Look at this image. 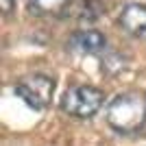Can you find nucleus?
<instances>
[{
	"mask_svg": "<svg viewBox=\"0 0 146 146\" xmlns=\"http://www.w3.org/2000/svg\"><path fill=\"white\" fill-rule=\"evenodd\" d=\"M105 96L103 92L92 85H72L61 98V109L74 118H92L100 109Z\"/></svg>",
	"mask_w": 146,
	"mask_h": 146,
	"instance_id": "2",
	"label": "nucleus"
},
{
	"mask_svg": "<svg viewBox=\"0 0 146 146\" xmlns=\"http://www.w3.org/2000/svg\"><path fill=\"white\" fill-rule=\"evenodd\" d=\"M13 5H15V0H0V7H2V15H5V18L11 13Z\"/></svg>",
	"mask_w": 146,
	"mask_h": 146,
	"instance_id": "7",
	"label": "nucleus"
},
{
	"mask_svg": "<svg viewBox=\"0 0 146 146\" xmlns=\"http://www.w3.org/2000/svg\"><path fill=\"white\" fill-rule=\"evenodd\" d=\"M72 46L85 55H96L107 46V42H105V35L98 31H81V33H74Z\"/></svg>",
	"mask_w": 146,
	"mask_h": 146,
	"instance_id": "5",
	"label": "nucleus"
},
{
	"mask_svg": "<svg viewBox=\"0 0 146 146\" xmlns=\"http://www.w3.org/2000/svg\"><path fill=\"white\" fill-rule=\"evenodd\" d=\"M120 26L133 37H146V7L127 5L120 11Z\"/></svg>",
	"mask_w": 146,
	"mask_h": 146,
	"instance_id": "4",
	"label": "nucleus"
},
{
	"mask_svg": "<svg viewBox=\"0 0 146 146\" xmlns=\"http://www.w3.org/2000/svg\"><path fill=\"white\" fill-rule=\"evenodd\" d=\"M109 127L122 135L140 131L146 122V98L142 94H120L107 107Z\"/></svg>",
	"mask_w": 146,
	"mask_h": 146,
	"instance_id": "1",
	"label": "nucleus"
},
{
	"mask_svg": "<svg viewBox=\"0 0 146 146\" xmlns=\"http://www.w3.org/2000/svg\"><path fill=\"white\" fill-rule=\"evenodd\" d=\"M15 92L31 109L42 111L52 103L55 81L46 74H29L24 79H20V83L15 85Z\"/></svg>",
	"mask_w": 146,
	"mask_h": 146,
	"instance_id": "3",
	"label": "nucleus"
},
{
	"mask_svg": "<svg viewBox=\"0 0 146 146\" xmlns=\"http://www.w3.org/2000/svg\"><path fill=\"white\" fill-rule=\"evenodd\" d=\"M70 0H29L31 11L37 15H63Z\"/></svg>",
	"mask_w": 146,
	"mask_h": 146,
	"instance_id": "6",
	"label": "nucleus"
}]
</instances>
